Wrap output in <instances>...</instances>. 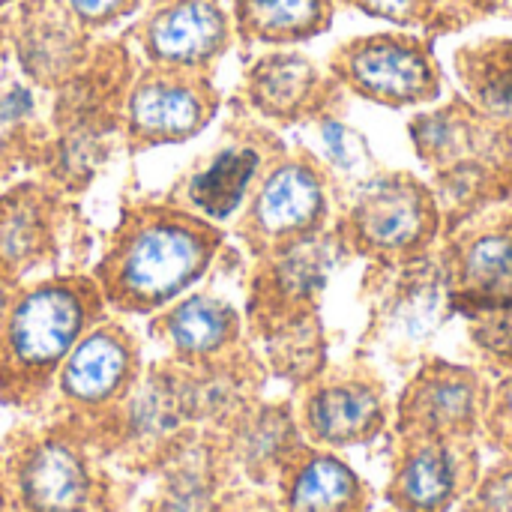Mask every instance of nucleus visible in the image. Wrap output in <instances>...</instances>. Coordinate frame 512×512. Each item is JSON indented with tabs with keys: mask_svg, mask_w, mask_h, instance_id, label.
Instances as JSON below:
<instances>
[{
	"mask_svg": "<svg viewBox=\"0 0 512 512\" xmlns=\"http://www.w3.org/2000/svg\"><path fill=\"white\" fill-rule=\"evenodd\" d=\"M225 228L159 198H126L87 270L111 315L150 318L198 288L225 255Z\"/></svg>",
	"mask_w": 512,
	"mask_h": 512,
	"instance_id": "obj_1",
	"label": "nucleus"
},
{
	"mask_svg": "<svg viewBox=\"0 0 512 512\" xmlns=\"http://www.w3.org/2000/svg\"><path fill=\"white\" fill-rule=\"evenodd\" d=\"M105 315V297L87 270L18 285L0 324V405L42 417L57 369Z\"/></svg>",
	"mask_w": 512,
	"mask_h": 512,
	"instance_id": "obj_2",
	"label": "nucleus"
},
{
	"mask_svg": "<svg viewBox=\"0 0 512 512\" xmlns=\"http://www.w3.org/2000/svg\"><path fill=\"white\" fill-rule=\"evenodd\" d=\"M126 36L93 45L75 78L48 96V144L36 177L78 198L123 147V105L135 78Z\"/></svg>",
	"mask_w": 512,
	"mask_h": 512,
	"instance_id": "obj_3",
	"label": "nucleus"
},
{
	"mask_svg": "<svg viewBox=\"0 0 512 512\" xmlns=\"http://www.w3.org/2000/svg\"><path fill=\"white\" fill-rule=\"evenodd\" d=\"M0 477L21 512H123L132 483L111 474L81 420L42 414L0 441Z\"/></svg>",
	"mask_w": 512,
	"mask_h": 512,
	"instance_id": "obj_4",
	"label": "nucleus"
},
{
	"mask_svg": "<svg viewBox=\"0 0 512 512\" xmlns=\"http://www.w3.org/2000/svg\"><path fill=\"white\" fill-rule=\"evenodd\" d=\"M93 450L132 480H153L156 471L198 432L183 393L180 366L168 357L144 363L135 387L102 417L84 423Z\"/></svg>",
	"mask_w": 512,
	"mask_h": 512,
	"instance_id": "obj_5",
	"label": "nucleus"
},
{
	"mask_svg": "<svg viewBox=\"0 0 512 512\" xmlns=\"http://www.w3.org/2000/svg\"><path fill=\"white\" fill-rule=\"evenodd\" d=\"M93 234L78 201L36 174L0 189V267L15 282L87 267Z\"/></svg>",
	"mask_w": 512,
	"mask_h": 512,
	"instance_id": "obj_6",
	"label": "nucleus"
},
{
	"mask_svg": "<svg viewBox=\"0 0 512 512\" xmlns=\"http://www.w3.org/2000/svg\"><path fill=\"white\" fill-rule=\"evenodd\" d=\"M285 150V141L240 102H234L213 147L195 156L165 189V201L198 213L216 225L234 222L267 165Z\"/></svg>",
	"mask_w": 512,
	"mask_h": 512,
	"instance_id": "obj_7",
	"label": "nucleus"
},
{
	"mask_svg": "<svg viewBox=\"0 0 512 512\" xmlns=\"http://www.w3.org/2000/svg\"><path fill=\"white\" fill-rule=\"evenodd\" d=\"M330 189V174L315 153L285 147L234 216V237L252 258L309 240L327 231Z\"/></svg>",
	"mask_w": 512,
	"mask_h": 512,
	"instance_id": "obj_8",
	"label": "nucleus"
},
{
	"mask_svg": "<svg viewBox=\"0 0 512 512\" xmlns=\"http://www.w3.org/2000/svg\"><path fill=\"white\" fill-rule=\"evenodd\" d=\"M222 111L213 75L141 63L123 105V150L129 156L198 138Z\"/></svg>",
	"mask_w": 512,
	"mask_h": 512,
	"instance_id": "obj_9",
	"label": "nucleus"
},
{
	"mask_svg": "<svg viewBox=\"0 0 512 512\" xmlns=\"http://www.w3.org/2000/svg\"><path fill=\"white\" fill-rule=\"evenodd\" d=\"M345 249L378 261H417L438 234L435 195L408 174L372 177L336 225Z\"/></svg>",
	"mask_w": 512,
	"mask_h": 512,
	"instance_id": "obj_10",
	"label": "nucleus"
},
{
	"mask_svg": "<svg viewBox=\"0 0 512 512\" xmlns=\"http://www.w3.org/2000/svg\"><path fill=\"white\" fill-rule=\"evenodd\" d=\"M141 372V339L120 321V315L108 312L78 339L57 369L45 414H69L90 423L111 411L135 387Z\"/></svg>",
	"mask_w": 512,
	"mask_h": 512,
	"instance_id": "obj_11",
	"label": "nucleus"
},
{
	"mask_svg": "<svg viewBox=\"0 0 512 512\" xmlns=\"http://www.w3.org/2000/svg\"><path fill=\"white\" fill-rule=\"evenodd\" d=\"M336 231H321L309 240L252 258L246 279V336L255 342L264 333L318 312L327 276L342 252Z\"/></svg>",
	"mask_w": 512,
	"mask_h": 512,
	"instance_id": "obj_12",
	"label": "nucleus"
},
{
	"mask_svg": "<svg viewBox=\"0 0 512 512\" xmlns=\"http://www.w3.org/2000/svg\"><path fill=\"white\" fill-rule=\"evenodd\" d=\"M141 63L213 75L234 45V21L225 0H144L123 33Z\"/></svg>",
	"mask_w": 512,
	"mask_h": 512,
	"instance_id": "obj_13",
	"label": "nucleus"
},
{
	"mask_svg": "<svg viewBox=\"0 0 512 512\" xmlns=\"http://www.w3.org/2000/svg\"><path fill=\"white\" fill-rule=\"evenodd\" d=\"M294 411L306 444L333 453L375 441L390 423L384 384L360 366H324L297 390Z\"/></svg>",
	"mask_w": 512,
	"mask_h": 512,
	"instance_id": "obj_14",
	"label": "nucleus"
},
{
	"mask_svg": "<svg viewBox=\"0 0 512 512\" xmlns=\"http://www.w3.org/2000/svg\"><path fill=\"white\" fill-rule=\"evenodd\" d=\"M330 75L339 87L381 102L420 105L441 93L438 66L420 39L375 33L339 45L330 57Z\"/></svg>",
	"mask_w": 512,
	"mask_h": 512,
	"instance_id": "obj_15",
	"label": "nucleus"
},
{
	"mask_svg": "<svg viewBox=\"0 0 512 512\" xmlns=\"http://www.w3.org/2000/svg\"><path fill=\"white\" fill-rule=\"evenodd\" d=\"M6 33L18 75L45 96L75 78L96 45L60 0H18L6 9Z\"/></svg>",
	"mask_w": 512,
	"mask_h": 512,
	"instance_id": "obj_16",
	"label": "nucleus"
},
{
	"mask_svg": "<svg viewBox=\"0 0 512 512\" xmlns=\"http://www.w3.org/2000/svg\"><path fill=\"white\" fill-rule=\"evenodd\" d=\"M477 477L474 438H399L387 501L393 512H450Z\"/></svg>",
	"mask_w": 512,
	"mask_h": 512,
	"instance_id": "obj_17",
	"label": "nucleus"
},
{
	"mask_svg": "<svg viewBox=\"0 0 512 512\" xmlns=\"http://www.w3.org/2000/svg\"><path fill=\"white\" fill-rule=\"evenodd\" d=\"M486 399L489 387L474 369L429 360L399 396L396 432L399 438H474Z\"/></svg>",
	"mask_w": 512,
	"mask_h": 512,
	"instance_id": "obj_18",
	"label": "nucleus"
},
{
	"mask_svg": "<svg viewBox=\"0 0 512 512\" xmlns=\"http://www.w3.org/2000/svg\"><path fill=\"white\" fill-rule=\"evenodd\" d=\"M339 84L318 63L291 48H273L249 63L237 87V102L264 123L294 126L330 111Z\"/></svg>",
	"mask_w": 512,
	"mask_h": 512,
	"instance_id": "obj_19",
	"label": "nucleus"
},
{
	"mask_svg": "<svg viewBox=\"0 0 512 512\" xmlns=\"http://www.w3.org/2000/svg\"><path fill=\"white\" fill-rule=\"evenodd\" d=\"M147 339L180 366H201L225 357L246 336L243 312L219 291L192 288L147 321Z\"/></svg>",
	"mask_w": 512,
	"mask_h": 512,
	"instance_id": "obj_20",
	"label": "nucleus"
},
{
	"mask_svg": "<svg viewBox=\"0 0 512 512\" xmlns=\"http://www.w3.org/2000/svg\"><path fill=\"white\" fill-rule=\"evenodd\" d=\"M180 366V363H177ZM267 363L252 339L201 366H180V393L192 426L222 432L264 399Z\"/></svg>",
	"mask_w": 512,
	"mask_h": 512,
	"instance_id": "obj_21",
	"label": "nucleus"
},
{
	"mask_svg": "<svg viewBox=\"0 0 512 512\" xmlns=\"http://www.w3.org/2000/svg\"><path fill=\"white\" fill-rule=\"evenodd\" d=\"M450 300L471 318L512 306V219L468 228L444 258Z\"/></svg>",
	"mask_w": 512,
	"mask_h": 512,
	"instance_id": "obj_22",
	"label": "nucleus"
},
{
	"mask_svg": "<svg viewBox=\"0 0 512 512\" xmlns=\"http://www.w3.org/2000/svg\"><path fill=\"white\" fill-rule=\"evenodd\" d=\"M219 438L237 480L270 492L276 489L285 465L306 444L297 423L294 402L288 399L255 402L228 429H222Z\"/></svg>",
	"mask_w": 512,
	"mask_h": 512,
	"instance_id": "obj_23",
	"label": "nucleus"
},
{
	"mask_svg": "<svg viewBox=\"0 0 512 512\" xmlns=\"http://www.w3.org/2000/svg\"><path fill=\"white\" fill-rule=\"evenodd\" d=\"M153 492L138 512H216L237 483L219 432L198 429L153 477Z\"/></svg>",
	"mask_w": 512,
	"mask_h": 512,
	"instance_id": "obj_24",
	"label": "nucleus"
},
{
	"mask_svg": "<svg viewBox=\"0 0 512 512\" xmlns=\"http://www.w3.org/2000/svg\"><path fill=\"white\" fill-rule=\"evenodd\" d=\"M282 512H369V489L333 450L303 444L285 465L276 489Z\"/></svg>",
	"mask_w": 512,
	"mask_h": 512,
	"instance_id": "obj_25",
	"label": "nucleus"
},
{
	"mask_svg": "<svg viewBox=\"0 0 512 512\" xmlns=\"http://www.w3.org/2000/svg\"><path fill=\"white\" fill-rule=\"evenodd\" d=\"M0 183H12L18 174H36L48 144V108L39 93L21 75L0 72Z\"/></svg>",
	"mask_w": 512,
	"mask_h": 512,
	"instance_id": "obj_26",
	"label": "nucleus"
},
{
	"mask_svg": "<svg viewBox=\"0 0 512 512\" xmlns=\"http://www.w3.org/2000/svg\"><path fill=\"white\" fill-rule=\"evenodd\" d=\"M231 21L246 45L291 48L330 27L333 0H231Z\"/></svg>",
	"mask_w": 512,
	"mask_h": 512,
	"instance_id": "obj_27",
	"label": "nucleus"
},
{
	"mask_svg": "<svg viewBox=\"0 0 512 512\" xmlns=\"http://www.w3.org/2000/svg\"><path fill=\"white\" fill-rule=\"evenodd\" d=\"M450 300V279H447V267L438 270V267H420V258H417V267L405 270L399 279H396V288H393V297L387 300V309H384V324H387V333L396 339H423L435 324H438V315H441V306Z\"/></svg>",
	"mask_w": 512,
	"mask_h": 512,
	"instance_id": "obj_28",
	"label": "nucleus"
},
{
	"mask_svg": "<svg viewBox=\"0 0 512 512\" xmlns=\"http://www.w3.org/2000/svg\"><path fill=\"white\" fill-rule=\"evenodd\" d=\"M255 342L264 348L261 357L267 363V372L273 378L291 384L294 390L309 384L327 366V342H324V327H321L318 312L294 318V321L264 333Z\"/></svg>",
	"mask_w": 512,
	"mask_h": 512,
	"instance_id": "obj_29",
	"label": "nucleus"
},
{
	"mask_svg": "<svg viewBox=\"0 0 512 512\" xmlns=\"http://www.w3.org/2000/svg\"><path fill=\"white\" fill-rule=\"evenodd\" d=\"M459 72L474 108L486 120L512 123V39H489L465 48Z\"/></svg>",
	"mask_w": 512,
	"mask_h": 512,
	"instance_id": "obj_30",
	"label": "nucleus"
},
{
	"mask_svg": "<svg viewBox=\"0 0 512 512\" xmlns=\"http://www.w3.org/2000/svg\"><path fill=\"white\" fill-rule=\"evenodd\" d=\"M483 120L486 117L477 108L447 105L414 120V141L426 159L453 168L459 162H468L480 144H495L498 129H486Z\"/></svg>",
	"mask_w": 512,
	"mask_h": 512,
	"instance_id": "obj_31",
	"label": "nucleus"
},
{
	"mask_svg": "<svg viewBox=\"0 0 512 512\" xmlns=\"http://www.w3.org/2000/svg\"><path fill=\"white\" fill-rule=\"evenodd\" d=\"M462 512H512V456H504L477 477L462 498Z\"/></svg>",
	"mask_w": 512,
	"mask_h": 512,
	"instance_id": "obj_32",
	"label": "nucleus"
},
{
	"mask_svg": "<svg viewBox=\"0 0 512 512\" xmlns=\"http://www.w3.org/2000/svg\"><path fill=\"white\" fill-rule=\"evenodd\" d=\"M471 336L492 363L512 372V306L474 315Z\"/></svg>",
	"mask_w": 512,
	"mask_h": 512,
	"instance_id": "obj_33",
	"label": "nucleus"
},
{
	"mask_svg": "<svg viewBox=\"0 0 512 512\" xmlns=\"http://www.w3.org/2000/svg\"><path fill=\"white\" fill-rule=\"evenodd\" d=\"M93 36L138 15L144 0H60Z\"/></svg>",
	"mask_w": 512,
	"mask_h": 512,
	"instance_id": "obj_34",
	"label": "nucleus"
},
{
	"mask_svg": "<svg viewBox=\"0 0 512 512\" xmlns=\"http://www.w3.org/2000/svg\"><path fill=\"white\" fill-rule=\"evenodd\" d=\"M483 429H486L489 444L498 453L512 456V372L495 390H489L486 411H483Z\"/></svg>",
	"mask_w": 512,
	"mask_h": 512,
	"instance_id": "obj_35",
	"label": "nucleus"
},
{
	"mask_svg": "<svg viewBox=\"0 0 512 512\" xmlns=\"http://www.w3.org/2000/svg\"><path fill=\"white\" fill-rule=\"evenodd\" d=\"M318 126H321V141H324V147H327V156H330V162L336 165V168H342V171H354L357 168V162L366 156L363 150V138L354 132V129H348L342 120H336L330 111H324L321 117H318Z\"/></svg>",
	"mask_w": 512,
	"mask_h": 512,
	"instance_id": "obj_36",
	"label": "nucleus"
},
{
	"mask_svg": "<svg viewBox=\"0 0 512 512\" xmlns=\"http://www.w3.org/2000/svg\"><path fill=\"white\" fill-rule=\"evenodd\" d=\"M348 3L366 15L387 18L396 24H417L426 18V12L432 6V0H348Z\"/></svg>",
	"mask_w": 512,
	"mask_h": 512,
	"instance_id": "obj_37",
	"label": "nucleus"
},
{
	"mask_svg": "<svg viewBox=\"0 0 512 512\" xmlns=\"http://www.w3.org/2000/svg\"><path fill=\"white\" fill-rule=\"evenodd\" d=\"M216 512H282L279 501L270 489H258L249 483H234L222 498Z\"/></svg>",
	"mask_w": 512,
	"mask_h": 512,
	"instance_id": "obj_38",
	"label": "nucleus"
},
{
	"mask_svg": "<svg viewBox=\"0 0 512 512\" xmlns=\"http://www.w3.org/2000/svg\"><path fill=\"white\" fill-rule=\"evenodd\" d=\"M492 159L498 162L501 168V177H507L512 186V123L501 126L498 135H495V150H492Z\"/></svg>",
	"mask_w": 512,
	"mask_h": 512,
	"instance_id": "obj_39",
	"label": "nucleus"
},
{
	"mask_svg": "<svg viewBox=\"0 0 512 512\" xmlns=\"http://www.w3.org/2000/svg\"><path fill=\"white\" fill-rule=\"evenodd\" d=\"M18 285H21V282H15V279L0 267V324H3V318H6V309H9V303H12Z\"/></svg>",
	"mask_w": 512,
	"mask_h": 512,
	"instance_id": "obj_40",
	"label": "nucleus"
},
{
	"mask_svg": "<svg viewBox=\"0 0 512 512\" xmlns=\"http://www.w3.org/2000/svg\"><path fill=\"white\" fill-rule=\"evenodd\" d=\"M9 60V33H6V9L0 12V72L6 69Z\"/></svg>",
	"mask_w": 512,
	"mask_h": 512,
	"instance_id": "obj_41",
	"label": "nucleus"
},
{
	"mask_svg": "<svg viewBox=\"0 0 512 512\" xmlns=\"http://www.w3.org/2000/svg\"><path fill=\"white\" fill-rule=\"evenodd\" d=\"M0 512H21L18 504H15V498H12V492L6 489L3 477H0Z\"/></svg>",
	"mask_w": 512,
	"mask_h": 512,
	"instance_id": "obj_42",
	"label": "nucleus"
},
{
	"mask_svg": "<svg viewBox=\"0 0 512 512\" xmlns=\"http://www.w3.org/2000/svg\"><path fill=\"white\" fill-rule=\"evenodd\" d=\"M15 3H18V0H0V12L9 9V6H15Z\"/></svg>",
	"mask_w": 512,
	"mask_h": 512,
	"instance_id": "obj_43",
	"label": "nucleus"
}]
</instances>
